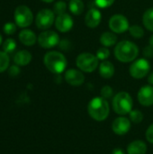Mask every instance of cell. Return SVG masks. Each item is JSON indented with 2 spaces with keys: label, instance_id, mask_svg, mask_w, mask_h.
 Instances as JSON below:
<instances>
[{
  "label": "cell",
  "instance_id": "4316f807",
  "mask_svg": "<svg viewBox=\"0 0 153 154\" xmlns=\"http://www.w3.org/2000/svg\"><path fill=\"white\" fill-rule=\"evenodd\" d=\"M66 9H67V5L63 1H58L53 6V12H54V14H56L58 15L64 14L66 12Z\"/></svg>",
  "mask_w": 153,
  "mask_h": 154
},
{
  "label": "cell",
  "instance_id": "8d00e7d4",
  "mask_svg": "<svg viewBox=\"0 0 153 154\" xmlns=\"http://www.w3.org/2000/svg\"><path fill=\"white\" fill-rule=\"evenodd\" d=\"M148 82L153 86V72H151V74H150V76H149V78H148Z\"/></svg>",
  "mask_w": 153,
  "mask_h": 154
},
{
  "label": "cell",
  "instance_id": "cb8c5ba5",
  "mask_svg": "<svg viewBox=\"0 0 153 154\" xmlns=\"http://www.w3.org/2000/svg\"><path fill=\"white\" fill-rule=\"evenodd\" d=\"M10 59L7 53L5 51H0V73L4 72L9 67Z\"/></svg>",
  "mask_w": 153,
  "mask_h": 154
},
{
  "label": "cell",
  "instance_id": "5bb4252c",
  "mask_svg": "<svg viewBox=\"0 0 153 154\" xmlns=\"http://www.w3.org/2000/svg\"><path fill=\"white\" fill-rule=\"evenodd\" d=\"M112 129L115 134L118 135H124L131 129V122L126 117H117L112 124Z\"/></svg>",
  "mask_w": 153,
  "mask_h": 154
},
{
  "label": "cell",
  "instance_id": "6da1fadb",
  "mask_svg": "<svg viewBox=\"0 0 153 154\" xmlns=\"http://www.w3.org/2000/svg\"><path fill=\"white\" fill-rule=\"evenodd\" d=\"M115 58L121 62H131L134 60L139 54L138 46L130 41H122L116 44L114 51Z\"/></svg>",
  "mask_w": 153,
  "mask_h": 154
},
{
  "label": "cell",
  "instance_id": "7a4b0ae2",
  "mask_svg": "<svg viewBox=\"0 0 153 154\" xmlns=\"http://www.w3.org/2000/svg\"><path fill=\"white\" fill-rule=\"evenodd\" d=\"M89 116L96 121H105L110 113L108 102L102 97H94L87 106Z\"/></svg>",
  "mask_w": 153,
  "mask_h": 154
},
{
  "label": "cell",
  "instance_id": "7402d4cb",
  "mask_svg": "<svg viewBox=\"0 0 153 154\" xmlns=\"http://www.w3.org/2000/svg\"><path fill=\"white\" fill-rule=\"evenodd\" d=\"M142 23L145 28L153 32V7L147 9L142 16Z\"/></svg>",
  "mask_w": 153,
  "mask_h": 154
},
{
  "label": "cell",
  "instance_id": "ac0fdd59",
  "mask_svg": "<svg viewBox=\"0 0 153 154\" xmlns=\"http://www.w3.org/2000/svg\"><path fill=\"white\" fill-rule=\"evenodd\" d=\"M147 152V145L141 140L132 142L127 147L128 154H145Z\"/></svg>",
  "mask_w": 153,
  "mask_h": 154
},
{
  "label": "cell",
  "instance_id": "30bf717a",
  "mask_svg": "<svg viewBox=\"0 0 153 154\" xmlns=\"http://www.w3.org/2000/svg\"><path fill=\"white\" fill-rule=\"evenodd\" d=\"M109 28L113 32L123 33L129 30L130 25L127 18L120 14H114L109 20Z\"/></svg>",
  "mask_w": 153,
  "mask_h": 154
},
{
  "label": "cell",
  "instance_id": "e575fe53",
  "mask_svg": "<svg viewBox=\"0 0 153 154\" xmlns=\"http://www.w3.org/2000/svg\"><path fill=\"white\" fill-rule=\"evenodd\" d=\"M60 46L62 50H65V51H68L69 50V47H70V42L68 41V40H62L61 42H60Z\"/></svg>",
  "mask_w": 153,
  "mask_h": 154
},
{
  "label": "cell",
  "instance_id": "484cf974",
  "mask_svg": "<svg viewBox=\"0 0 153 154\" xmlns=\"http://www.w3.org/2000/svg\"><path fill=\"white\" fill-rule=\"evenodd\" d=\"M129 114L131 121L134 124H140L143 119V114L140 110H132Z\"/></svg>",
  "mask_w": 153,
  "mask_h": 154
},
{
  "label": "cell",
  "instance_id": "52a82bcc",
  "mask_svg": "<svg viewBox=\"0 0 153 154\" xmlns=\"http://www.w3.org/2000/svg\"><path fill=\"white\" fill-rule=\"evenodd\" d=\"M151 70V64L147 59H139L136 60L129 69L130 75L137 79H143Z\"/></svg>",
  "mask_w": 153,
  "mask_h": 154
},
{
  "label": "cell",
  "instance_id": "ffe728a7",
  "mask_svg": "<svg viewBox=\"0 0 153 154\" xmlns=\"http://www.w3.org/2000/svg\"><path fill=\"white\" fill-rule=\"evenodd\" d=\"M117 42V37L114 32H105L100 36V42L105 47H112L114 46Z\"/></svg>",
  "mask_w": 153,
  "mask_h": 154
},
{
  "label": "cell",
  "instance_id": "1f68e13d",
  "mask_svg": "<svg viewBox=\"0 0 153 154\" xmlns=\"http://www.w3.org/2000/svg\"><path fill=\"white\" fill-rule=\"evenodd\" d=\"M142 54L145 58L147 59H150V58H152L153 57V48L149 45V46H146L143 51H142Z\"/></svg>",
  "mask_w": 153,
  "mask_h": 154
},
{
  "label": "cell",
  "instance_id": "2e32d148",
  "mask_svg": "<svg viewBox=\"0 0 153 154\" xmlns=\"http://www.w3.org/2000/svg\"><path fill=\"white\" fill-rule=\"evenodd\" d=\"M19 40L23 45L32 46L35 44L37 41V37L32 31L29 29H23L19 33Z\"/></svg>",
  "mask_w": 153,
  "mask_h": 154
},
{
  "label": "cell",
  "instance_id": "ba28073f",
  "mask_svg": "<svg viewBox=\"0 0 153 154\" xmlns=\"http://www.w3.org/2000/svg\"><path fill=\"white\" fill-rule=\"evenodd\" d=\"M55 22L54 12L50 9H41L36 15L35 23L41 30L49 29Z\"/></svg>",
  "mask_w": 153,
  "mask_h": 154
},
{
  "label": "cell",
  "instance_id": "8992f818",
  "mask_svg": "<svg viewBox=\"0 0 153 154\" xmlns=\"http://www.w3.org/2000/svg\"><path fill=\"white\" fill-rule=\"evenodd\" d=\"M33 15L31 9L26 5H19L14 11V21L17 26L21 28L28 27L32 24Z\"/></svg>",
  "mask_w": 153,
  "mask_h": 154
},
{
  "label": "cell",
  "instance_id": "44dd1931",
  "mask_svg": "<svg viewBox=\"0 0 153 154\" xmlns=\"http://www.w3.org/2000/svg\"><path fill=\"white\" fill-rule=\"evenodd\" d=\"M84 3L82 0H70L69 4V8L70 12L75 15H79L84 11Z\"/></svg>",
  "mask_w": 153,
  "mask_h": 154
},
{
  "label": "cell",
  "instance_id": "e0dca14e",
  "mask_svg": "<svg viewBox=\"0 0 153 154\" xmlns=\"http://www.w3.org/2000/svg\"><path fill=\"white\" fill-rule=\"evenodd\" d=\"M32 60V54L26 51L22 50L17 51L14 56V62L17 66H26Z\"/></svg>",
  "mask_w": 153,
  "mask_h": 154
},
{
  "label": "cell",
  "instance_id": "8fae6325",
  "mask_svg": "<svg viewBox=\"0 0 153 154\" xmlns=\"http://www.w3.org/2000/svg\"><path fill=\"white\" fill-rule=\"evenodd\" d=\"M73 24H74V21L72 17L70 16V14L66 13L59 14L55 19L56 29L61 32H67L70 31L73 27Z\"/></svg>",
  "mask_w": 153,
  "mask_h": 154
},
{
  "label": "cell",
  "instance_id": "74e56055",
  "mask_svg": "<svg viewBox=\"0 0 153 154\" xmlns=\"http://www.w3.org/2000/svg\"><path fill=\"white\" fill-rule=\"evenodd\" d=\"M149 42H150V45L153 48V35L150 38V41H149Z\"/></svg>",
  "mask_w": 153,
  "mask_h": 154
},
{
  "label": "cell",
  "instance_id": "d4e9b609",
  "mask_svg": "<svg viewBox=\"0 0 153 154\" xmlns=\"http://www.w3.org/2000/svg\"><path fill=\"white\" fill-rule=\"evenodd\" d=\"M129 32H130L131 35L136 39H141L144 35V31H143L142 27H141L139 25H132L129 28Z\"/></svg>",
  "mask_w": 153,
  "mask_h": 154
},
{
  "label": "cell",
  "instance_id": "603a6c76",
  "mask_svg": "<svg viewBox=\"0 0 153 154\" xmlns=\"http://www.w3.org/2000/svg\"><path fill=\"white\" fill-rule=\"evenodd\" d=\"M16 47L17 45L14 39H6L3 43V51L7 54L13 53L16 50Z\"/></svg>",
  "mask_w": 153,
  "mask_h": 154
},
{
  "label": "cell",
  "instance_id": "836d02e7",
  "mask_svg": "<svg viewBox=\"0 0 153 154\" xmlns=\"http://www.w3.org/2000/svg\"><path fill=\"white\" fill-rule=\"evenodd\" d=\"M19 73H20L19 66H17V65H14V66L10 67V69H9V75H10V76L15 77V76H17Z\"/></svg>",
  "mask_w": 153,
  "mask_h": 154
},
{
  "label": "cell",
  "instance_id": "9c48e42d",
  "mask_svg": "<svg viewBox=\"0 0 153 154\" xmlns=\"http://www.w3.org/2000/svg\"><path fill=\"white\" fill-rule=\"evenodd\" d=\"M38 43L41 47L50 49L60 43V36L54 31H44L38 36Z\"/></svg>",
  "mask_w": 153,
  "mask_h": 154
},
{
  "label": "cell",
  "instance_id": "9a60e30c",
  "mask_svg": "<svg viewBox=\"0 0 153 154\" xmlns=\"http://www.w3.org/2000/svg\"><path fill=\"white\" fill-rule=\"evenodd\" d=\"M102 19L101 13L96 8H90L85 16V23L89 28H96L99 25Z\"/></svg>",
  "mask_w": 153,
  "mask_h": 154
},
{
  "label": "cell",
  "instance_id": "7c38bea8",
  "mask_svg": "<svg viewBox=\"0 0 153 154\" xmlns=\"http://www.w3.org/2000/svg\"><path fill=\"white\" fill-rule=\"evenodd\" d=\"M139 103L143 106H151L153 105V87L151 85L143 86L137 95Z\"/></svg>",
  "mask_w": 153,
  "mask_h": 154
},
{
  "label": "cell",
  "instance_id": "4dcf8cb0",
  "mask_svg": "<svg viewBox=\"0 0 153 154\" xmlns=\"http://www.w3.org/2000/svg\"><path fill=\"white\" fill-rule=\"evenodd\" d=\"M115 0H95L96 5L100 8H107L114 4Z\"/></svg>",
  "mask_w": 153,
  "mask_h": 154
},
{
  "label": "cell",
  "instance_id": "83f0119b",
  "mask_svg": "<svg viewBox=\"0 0 153 154\" xmlns=\"http://www.w3.org/2000/svg\"><path fill=\"white\" fill-rule=\"evenodd\" d=\"M109 55H110L109 50H108L106 47H105V48H100V49H98V51H96V56L97 57L98 60H106L109 57Z\"/></svg>",
  "mask_w": 153,
  "mask_h": 154
},
{
  "label": "cell",
  "instance_id": "f546056e",
  "mask_svg": "<svg viewBox=\"0 0 153 154\" xmlns=\"http://www.w3.org/2000/svg\"><path fill=\"white\" fill-rule=\"evenodd\" d=\"M113 94H114V91L110 86H105L101 89V97H104L105 99L111 98L113 97Z\"/></svg>",
  "mask_w": 153,
  "mask_h": 154
},
{
  "label": "cell",
  "instance_id": "ab89813d",
  "mask_svg": "<svg viewBox=\"0 0 153 154\" xmlns=\"http://www.w3.org/2000/svg\"><path fill=\"white\" fill-rule=\"evenodd\" d=\"M2 42H3V38H2V35L0 34V45H1V43H2Z\"/></svg>",
  "mask_w": 153,
  "mask_h": 154
},
{
  "label": "cell",
  "instance_id": "f1b7e54d",
  "mask_svg": "<svg viewBox=\"0 0 153 154\" xmlns=\"http://www.w3.org/2000/svg\"><path fill=\"white\" fill-rule=\"evenodd\" d=\"M3 30H4V32H5V34L11 35V34H14L15 32V31H16V25L14 23L8 22V23H5V25L3 27Z\"/></svg>",
  "mask_w": 153,
  "mask_h": 154
},
{
  "label": "cell",
  "instance_id": "277c9868",
  "mask_svg": "<svg viewBox=\"0 0 153 154\" xmlns=\"http://www.w3.org/2000/svg\"><path fill=\"white\" fill-rule=\"evenodd\" d=\"M133 98L127 92H119L113 98L114 111L120 116L129 114L133 110Z\"/></svg>",
  "mask_w": 153,
  "mask_h": 154
},
{
  "label": "cell",
  "instance_id": "3957f363",
  "mask_svg": "<svg viewBox=\"0 0 153 154\" xmlns=\"http://www.w3.org/2000/svg\"><path fill=\"white\" fill-rule=\"evenodd\" d=\"M43 62L45 67L52 73H62L68 64L65 56L59 51H49L45 54Z\"/></svg>",
  "mask_w": 153,
  "mask_h": 154
},
{
  "label": "cell",
  "instance_id": "d590c367",
  "mask_svg": "<svg viewBox=\"0 0 153 154\" xmlns=\"http://www.w3.org/2000/svg\"><path fill=\"white\" fill-rule=\"evenodd\" d=\"M112 154H125V153H124V152L122 149H120V148H116V149H115V150L113 151Z\"/></svg>",
  "mask_w": 153,
  "mask_h": 154
},
{
  "label": "cell",
  "instance_id": "f35d334b",
  "mask_svg": "<svg viewBox=\"0 0 153 154\" xmlns=\"http://www.w3.org/2000/svg\"><path fill=\"white\" fill-rule=\"evenodd\" d=\"M43 2H45V3H51V2H53L54 0H42Z\"/></svg>",
  "mask_w": 153,
  "mask_h": 154
},
{
  "label": "cell",
  "instance_id": "4fadbf2b",
  "mask_svg": "<svg viewBox=\"0 0 153 154\" xmlns=\"http://www.w3.org/2000/svg\"><path fill=\"white\" fill-rule=\"evenodd\" d=\"M65 80L68 84L74 86V87H78L80 86L84 83L85 81V76L84 74L78 69H68L65 72Z\"/></svg>",
  "mask_w": 153,
  "mask_h": 154
},
{
  "label": "cell",
  "instance_id": "d6986e66",
  "mask_svg": "<svg viewBox=\"0 0 153 154\" xmlns=\"http://www.w3.org/2000/svg\"><path fill=\"white\" fill-rule=\"evenodd\" d=\"M99 74L104 79H110L115 74V66L108 60H104L99 65Z\"/></svg>",
  "mask_w": 153,
  "mask_h": 154
},
{
  "label": "cell",
  "instance_id": "5b68a950",
  "mask_svg": "<svg viewBox=\"0 0 153 154\" xmlns=\"http://www.w3.org/2000/svg\"><path fill=\"white\" fill-rule=\"evenodd\" d=\"M98 62L99 60L97 59V57L88 52H84L79 54L76 60V64L78 68L81 71L87 72V73L93 72L97 68Z\"/></svg>",
  "mask_w": 153,
  "mask_h": 154
},
{
  "label": "cell",
  "instance_id": "d6a6232c",
  "mask_svg": "<svg viewBox=\"0 0 153 154\" xmlns=\"http://www.w3.org/2000/svg\"><path fill=\"white\" fill-rule=\"evenodd\" d=\"M146 139L149 143H153V124L149 126L146 132Z\"/></svg>",
  "mask_w": 153,
  "mask_h": 154
}]
</instances>
